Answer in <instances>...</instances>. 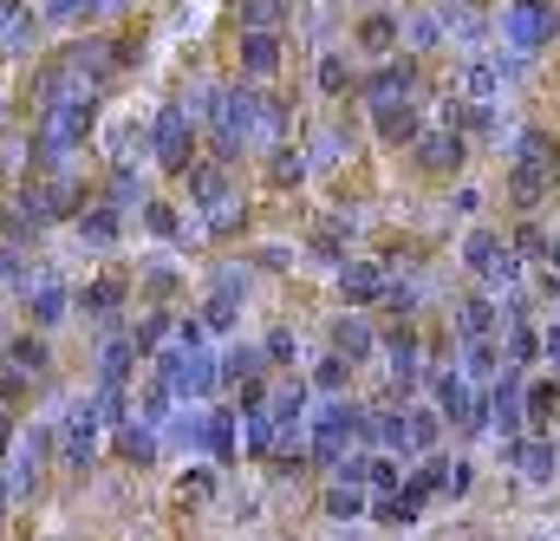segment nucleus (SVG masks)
<instances>
[{
  "instance_id": "1",
  "label": "nucleus",
  "mask_w": 560,
  "mask_h": 541,
  "mask_svg": "<svg viewBox=\"0 0 560 541\" xmlns=\"http://www.w3.org/2000/svg\"><path fill=\"white\" fill-rule=\"evenodd\" d=\"M150 366H156V379L170 385V399H176V405H202V399H215V392H222V366H215L209 339H196V346L170 339V346H156V353H150Z\"/></svg>"
},
{
  "instance_id": "2",
  "label": "nucleus",
  "mask_w": 560,
  "mask_h": 541,
  "mask_svg": "<svg viewBox=\"0 0 560 541\" xmlns=\"http://www.w3.org/2000/svg\"><path fill=\"white\" fill-rule=\"evenodd\" d=\"M92 125H98V99H92V92H85V99H66V105H52V112H39V131H33V163H39V176L66 170L72 150L92 137Z\"/></svg>"
},
{
  "instance_id": "3",
  "label": "nucleus",
  "mask_w": 560,
  "mask_h": 541,
  "mask_svg": "<svg viewBox=\"0 0 560 541\" xmlns=\"http://www.w3.org/2000/svg\"><path fill=\"white\" fill-rule=\"evenodd\" d=\"M495 39L528 66V59H541V53H555L560 46V7L555 0H502L495 7Z\"/></svg>"
},
{
  "instance_id": "4",
  "label": "nucleus",
  "mask_w": 560,
  "mask_h": 541,
  "mask_svg": "<svg viewBox=\"0 0 560 541\" xmlns=\"http://www.w3.org/2000/svg\"><path fill=\"white\" fill-rule=\"evenodd\" d=\"M463 274L476 280V287H489V293H509V287H522V255L509 249V235L502 229H489V222H476L469 235H463Z\"/></svg>"
},
{
  "instance_id": "5",
  "label": "nucleus",
  "mask_w": 560,
  "mask_h": 541,
  "mask_svg": "<svg viewBox=\"0 0 560 541\" xmlns=\"http://www.w3.org/2000/svg\"><path fill=\"white\" fill-rule=\"evenodd\" d=\"M150 157H156V170H170V176H183V170L202 157V125H196V112H189L183 99H163V105H156V118H150Z\"/></svg>"
},
{
  "instance_id": "6",
  "label": "nucleus",
  "mask_w": 560,
  "mask_h": 541,
  "mask_svg": "<svg viewBox=\"0 0 560 541\" xmlns=\"http://www.w3.org/2000/svg\"><path fill=\"white\" fill-rule=\"evenodd\" d=\"M352 444H359V399H326L319 411H306V457L319 470H332Z\"/></svg>"
},
{
  "instance_id": "7",
  "label": "nucleus",
  "mask_w": 560,
  "mask_h": 541,
  "mask_svg": "<svg viewBox=\"0 0 560 541\" xmlns=\"http://www.w3.org/2000/svg\"><path fill=\"white\" fill-rule=\"evenodd\" d=\"M365 105H385V99H423V59L418 53H385L372 59V72H359V92Z\"/></svg>"
},
{
  "instance_id": "8",
  "label": "nucleus",
  "mask_w": 560,
  "mask_h": 541,
  "mask_svg": "<svg viewBox=\"0 0 560 541\" xmlns=\"http://www.w3.org/2000/svg\"><path fill=\"white\" fill-rule=\"evenodd\" d=\"M463 163H469V137L456 131V125H423L418 143H411V170L430 176V183L463 176Z\"/></svg>"
},
{
  "instance_id": "9",
  "label": "nucleus",
  "mask_w": 560,
  "mask_h": 541,
  "mask_svg": "<svg viewBox=\"0 0 560 541\" xmlns=\"http://www.w3.org/2000/svg\"><path fill=\"white\" fill-rule=\"evenodd\" d=\"M98 430H105L98 399H79V405L66 411V424H59V463H66L72 476H85V470L98 463Z\"/></svg>"
},
{
  "instance_id": "10",
  "label": "nucleus",
  "mask_w": 560,
  "mask_h": 541,
  "mask_svg": "<svg viewBox=\"0 0 560 541\" xmlns=\"http://www.w3.org/2000/svg\"><path fill=\"white\" fill-rule=\"evenodd\" d=\"M378 353H385V379H392V392H398V399H411V392L423 385L418 326H411V320H392V326L378 333Z\"/></svg>"
},
{
  "instance_id": "11",
  "label": "nucleus",
  "mask_w": 560,
  "mask_h": 541,
  "mask_svg": "<svg viewBox=\"0 0 560 541\" xmlns=\"http://www.w3.org/2000/svg\"><path fill=\"white\" fill-rule=\"evenodd\" d=\"M46 450H52V424H33L26 437H20V450L7 457V503H26L33 490H39V470H46Z\"/></svg>"
},
{
  "instance_id": "12",
  "label": "nucleus",
  "mask_w": 560,
  "mask_h": 541,
  "mask_svg": "<svg viewBox=\"0 0 560 541\" xmlns=\"http://www.w3.org/2000/svg\"><path fill=\"white\" fill-rule=\"evenodd\" d=\"M326 346H332L346 366H372V359H378V326H372V313H365V307H346V313L326 326Z\"/></svg>"
},
{
  "instance_id": "13",
  "label": "nucleus",
  "mask_w": 560,
  "mask_h": 541,
  "mask_svg": "<svg viewBox=\"0 0 560 541\" xmlns=\"http://www.w3.org/2000/svg\"><path fill=\"white\" fill-rule=\"evenodd\" d=\"M502 457H509L528 483H555L560 476V437L555 430H522V437L502 444Z\"/></svg>"
},
{
  "instance_id": "14",
  "label": "nucleus",
  "mask_w": 560,
  "mask_h": 541,
  "mask_svg": "<svg viewBox=\"0 0 560 541\" xmlns=\"http://www.w3.org/2000/svg\"><path fill=\"white\" fill-rule=\"evenodd\" d=\"M332 274H339V300H346V307H365V313H372V307L385 300V287H392V268L372 262V255H346Z\"/></svg>"
},
{
  "instance_id": "15",
  "label": "nucleus",
  "mask_w": 560,
  "mask_h": 541,
  "mask_svg": "<svg viewBox=\"0 0 560 541\" xmlns=\"http://www.w3.org/2000/svg\"><path fill=\"white\" fill-rule=\"evenodd\" d=\"M418 131H423V99H385V105H372V137L385 150H411Z\"/></svg>"
},
{
  "instance_id": "16",
  "label": "nucleus",
  "mask_w": 560,
  "mask_h": 541,
  "mask_svg": "<svg viewBox=\"0 0 560 541\" xmlns=\"http://www.w3.org/2000/svg\"><path fill=\"white\" fill-rule=\"evenodd\" d=\"M502 196H509L515 216H541V209L555 203V176L535 170V163H509V170H502Z\"/></svg>"
},
{
  "instance_id": "17",
  "label": "nucleus",
  "mask_w": 560,
  "mask_h": 541,
  "mask_svg": "<svg viewBox=\"0 0 560 541\" xmlns=\"http://www.w3.org/2000/svg\"><path fill=\"white\" fill-rule=\"evenodd\" d=\"M20 300H26V320L46 333V326H59L66 313H72V287L59 280V274H39V280H20Z\"/></svg>"
},
{
  "instance_id": "18",
  "label": "nucleus",
  "mask_w": 560,
  "mask_h": 541,
  "mask_svg": "<svg viewBox=\"0 0 560 541\" xmlns=\"http://www.w3.org/2000/svg\"><path fill=\"white\" fill-rule=\"evenodd\" d=\"M287 33H242L235 39V59H242V79H255V85H268L280 66H287Z\"/></svg>"
},
{
  "instance_id": "19",
  "label": "nucleus",
  "mask_w": 560,
  "mask_h": 541,
  "mask_svg": "<svg viewBox=\"0 0 560 541\" xmlns=\"http://www.w3.org/2000/svg\"><path fill=\"white\" fill-rule=\"evenodd\" d=\"M489 333H502V300L489 287H469L456 300V339H489Z\"/></svg>"
},
{
  "instance_id": "20",
  "label": "nucleus",
  "mask_w": 560,
  "mask_h": 541,
  "mask_svg": "<svg viewBox=\"0 0 560 541\" xmlns=\"http://www.w3.org/2000/svg\"><path fill=\"white\" fill-rule=\"evenodd\" d=\"M235 163H215V157H196L189 170H183V196L196 203V209H209V203H222L229 189H235V176H229Z\"/></svg>"
},
{
  "instance_id": "21",
  "label": "nucleus",
  "mask_w": 560,
  "mask_h": 541,
  "mask_svg": "<svg viewBox=\"0 0 560 541\" xmlns=\"http://www.w3.org/2000/svg\"><path fill=\"white\" fill-rule=\"evenodd\" d=\"M72 229H79V242H85L92 255H112L118 235H125V216H118L112 203H85V209L72 216Z\"/></svg>"
},
{
  "instance_id": "22",
  "label": "nucleus",
  "mask_w": 560,
  "mask_h": 541,
  "mask_svg": "<svg viewBox=\"0 0 560 541\" xmlns=\"http://www.w3.org/2000/svg\"><path fill=\"white\" fill-rule=\"evenodd\" d=\"M352 46H359L365 59H385V53H398V46H405V20L378 7V13H365V20L352 26Z\"/></svg>"
},
{
  "instance_id": "23",
  "label": "nucleus",
  "mask_w": 560,
  "mask_h": 541,
  "mask_svg": "<svg viewBox=\"0 0 560 541\" xmlns=\"http://www.w3.org/2000/svg\"><path fill=\"white\" fill-rule=\"evenodd\" d=\"M509 72H522V59H515V53H509V59H502V53H495V59H476V66L463 72V99H469V105H495Z\"/></svg>"
},
{
  "instance_id": "24",
  "label": "nucleus",
  "mask_w": 560,
  "mask_h": 541,
  "mask_svg": "<svg viewBox=\"0 0 560 541\" xmlns=\"http://www.w3.org/2000/svg\"><path fill=\"white\" fill-rule=\"evenodd\" d=\"M456 372H463L469 385H495V372H502V333H489V339H463Z\"/></svg>"
},
{
  "instance_id": "25",
  "label": "nucleus",
  "mask_w": 560,
  "mask_h": 541,
  "mask_svg": "<svg viewBox=\"0 0 560 541\" xmlns=\"http://www.w3.org/2000/svg\"><path fill=\"white\" fill-rule=\"evenodd\" d=\"M509 163H535V170H548L560 183V137L548 125H528V131L515 137V150H509Z\"/></svg>"
},
{
  "instance_id": "26",
  "label": "nucleus",
  "mask_w": 560,
  "mask_h": 541,
  "mask_svg": "<svg viewBox=\"0 0 560 541\" xmlns=\"http://www.w3.org/2000/svg\"><path fill=\"white\" fill-rule=\"evenodd\" d=\"M555 417H560V372H555V379H535V372H528L522 424H528V430H555Z\"/></svg>"
},
{
  "instance_id": "27",
  "label": "nucleus",
  "mask_w": 560,
  "mask_h": 541,
  "mask_svg": "<svg viewBox=\"0 0 560 541\" xmlns=\"http://www.w3.org/2000/svg\"><path fill=\"white\" fill-rule=\"evenodd\" d=\"M313 85H319V99H352L359 92V72H352V59L339 46H326L319 66H313Z\"/></svg>"
},
{
  "instance_id": "28",
  "label": "nucleus",
  "mask_w": 560,
  "mask_h": 541,
  "mask_svg": "<svg viewBox=\"0 0 560 541\" xmlns=\"http://www.w3.org/2000/svg\"><path fill=\"white\" fill-rule=\"evenodd\" d=\"M131 366H138V346H131V333H112V339H105V353H98V392H118V385H131Z\"/></svg>"
},
{
  "instance_id": "29",
  "label": "nucleus",
  "mask_w": 560,
  "mask_h": 541,
  "mask_svg": "<svg viewBox=\"0 0 560 541\" xmlns=\"http://www.w3.org/2000/svg\"><path fill=\"white\" fill-rule=\"evenodd\" d=\"M202 457L215 463V470H229L235 463V411H202Z\"/></svg>"
},
{
  "instance_id": "30",
  "label": "nucleus",
  "mask_w": 560,
  "mask_h": 541,
  "mask_svg": "<svg viewBox=\"0 0 560 541\" xmlns=\"http://www.w3.org/2000/svg\"><path fill=\"white\" fill-rule=\"evenodd\" d=\"M125 293H131V280H125V274H98V280H85L79 307H85V320H112V313L125 307Z\"/></svg>"
},
{
  "instance_id": "31",
  "label": "nucleus",
  "mask_w": 560,
  "mask_h": 541,
  "mask_svg": "<svg viewBox=\"0 0 560 541\" xmlns=\"http://www.w3.org/2000/svg\"><path fill=\"white\" fill-rule=\"evenodd\" d=\"M352 372H359V366H346V359L326 346V353L313 359V372H306V392H319V399H346V392H352Z\"/></svg>"
},
{
  "instance_id": "32",
  "label": "nucleus",
  "mask_w": 560,
  "mask_h": 541,
  "mask_svg": "<svg viewBox=\"0 0 560 541\" xmlns=\"http://www.w3.org/2000/svg\"><path fill=\"white\" fill-rule=\"evenodd\" d=\"M287 0H235V33H287Z\"/></svg>"
},
{
  "instance_id": "33",
  "label": "nucleus",
  "mask_w": 560,
  "mask_h": 541,
  "mask_svg": "<svg viewBox=\"0 0 560 541\" xmlns=\"http://www.w3.org/2000/svg\"><path fill=\"white\" fill-rule=\"evenodd\" d=\"M509 249L522 255V268H548V255H555V235L541 229V216H522V222H515V235H509Z\"/></svg>"
},
{
  "instance_id": "34",
  "label": "nucleus",
  "mask_w": 560,
  "mask_h": 541,
  "mask_svg": "<svg viewBox=\"0 0 560 541\" xmlns=\"http://www.w3.org/2000/svg\"><path fill=\"white\" fill-rule=\"evenodd\" d=\"M215 366H222V385H255V379H268V359H261V346H229V353H215Z\"/></svg>"
},
{
  "instance_id": "35",
  "label": "nucleus",
  "mask_w": 560,
  "mask_h": 541,
  "mask_svg": "<svg viewBox=\"0 0 560 541\" xmlns=\"http://www.w3.org/2000/svg\"><path fill=\"white\" fill-rule=\"evenodd\" d=\"M13 372H26V379H46L52 372V353H46V339L39 333H20V339H7V353H0Z\"/></svg>"
},
{
  "instance_id": "36",
  "label": "nucleus",
  "mask_w": 560,
  "mask_h": 541,
  "mask_svg": "<svg viewBox=\"0 0 560 541\" xmlns=\"http://www.w3.org/2000/svg\"><path fill=\"white\" fill-rule=\"evenodd\" d=\"M405 430H411V457H430L436 444H443V411L436 405H405Z\"/></svg>"
},
{
  "instance_id": "37",
  "label": "nucleus",
  "mask_w": 560,
  "mask_h": 541,
  "mask_svg": "<svg viewBox=\"0 0 560 541\" xmlns=\"http://www.w3.org/2000/svg\"><path fill=\"white\" fill-rule=\"evenodd\" d=\"M118 457H125V463H138V470H150V463H156V424L125 417V424H118Z\"/></svg>"
},
{
  "instance_id": "38",
  "label": "nucleus",
  "mask_w": 560,
  "mask_h": 541,
  "mask_svg": "<svg viewBox=\"0 0 560 541\" xmlns=\"http://www.w3.org/2000/svg\"><path fill=\"white\" fill-rule=\"evenodd\" d=\"M202 229H209V242H229L235 229H248V203L229 189L222 203H209V209H202Z\"/></svg>"
},
{
  "instance_id": "39",
  "label": "nucleus",
  "mask_w": 560,
  "mask_h": 541,
  "mask_svg": "<svg viewBox=\"0 0 560 541\" xmlns=\"http://www.w3.org/2000/svg\"><path fill=\"white\" fill-rule=\"evenodd\" d=\"M196 320L209 326V339H229V333L242 326V300H235V293H215V287H209V300H202V313H196Z\"/></svg>"
},
{
  "instance_id": "40",
  "label": "nucleus",
  "mask_w": 560,
  "mask_h": 541,
  "mask_svg": "<svg viewBox=\"0 0 560 541\" xmlns=\"http://www.w3.org/2000/svg\"><path fill=\"white\" fill-rule=\"evenodd\" d=\"M365 509H372V496H365V490H352V483H332V490H326V503H319V516H326V522H359Z\"/></svg>"
},
{
  "instance_id": "41",
  "label": "nucleus",
  "mask_w": 560,
  "mask_h": 541,
  "mask_svg": "<svg viewBox=\"0 0 560 541\" xmlns=\"http://www.w3.org/2000/svg\"><path fill=\"white\" fill-rule=\"evenodd\" d=\"M306 176H313V170H306V157H300L293 143H275V150H268V183H275V189H300Z\"/></svg>"
},
{
  "instance_id": "42",
  "label": "nucleus",
  "mask_w": 560,
  "mask_h": 541,
  "mask_svg": "<svg viewBox=\"0 0 560 541\" xmlns=\"http://www.w3.org/2000/svg\"><path fill=\"white\" fill-rule=\"evenodd\" d=\"M352 157V131H339V125H326V131L313 137V157H306V170H339Z\"/></svg>"
},
{
  "instance_id": "43",
  "label": "nucleus",
  "mask_w": 560,
  "mask_h": 541,
  "mask_svg": "<svg viewBox=\"0 0 560 541\" xmlns=\"http://www.w3.org/2000/svg\"><path fill=\"white\" fill-rule=\"evenodd\" d=\"M235 417H242L248 457H255V463H268V457H275V417H268V405H261V411H235Z\"/></svg>"
},
{
  "instance_id": "44",
  "label": "nucleus",
  "mask_w": 560,
  "mask_h": 541,
  "mask_svg": "<svg viewBox=\"0 0 560 541\" xmlns=\"http://www.w3.org/2000/svg\"><path fill=\"white\" fill-rule=\"evenodd\" d=\"M261 359H268V372H293V359H300V333H293L287 320H280V326H268Z\"/></svg>"
},
{
  "instance_id": "45",
  "label": "nucleus",
  "mask_w": 560,
  "mask_h": 541,
  "mask_svg": "<svg viewBox=\"0 0 560 541\" xmlns=\"http://www.w3.org/2000/svg\"><path fill=\"white\" fill-rule=\"evenodd\" d=\"M105 203L125 216V209H138L143 203V183H138V163H112V183H105Z\"/></svg>"
},
{
  "instance_id": "46",
  "label": "nucleus",
  "mask_w": 560,
  "mask_h": 541,
  "mask_svg": "<svg viewBox=\"0 0 560 541\" xmlns=\"http://www.w3.org/2000/svg\"><path fill=\"white\" fill-rule=\"evenodd\" d=\"M39 26H46V20H39V13H26V7H20V13H13V26H7V33H0V53H13V59H26V53H33V46H39Z\"/></svg>"
},
{
  "instance_id": "47",
  "label": "nucleus",
  "mask_w": 560,
  "mask_h": 541,
  "mask_svg": "<svg viewBox=\"0 0 560 541\" xmlns=\"http://www.w3.org/2000/svg\"><path fill=\"white\" fill-rule=\"evenodd\" d=\"M398 483H405V457L372 450V457H365V490H372V496H385V490H398Z\"/></svg>"
},
{
  "instance_id": "48",
  "label": "nucleus",
  "mask_w": 560,
  "mask_h": 541,
  "mask_svg": "<svg viewBox=\"0 0 560 541\" xmlns=\"http://www.w3.org/2000/svg\"><path fill=\"white\" fill-rule=\"evenodd\" d=\"M436 46H443V13H411V20H405V53H436Z\"/></svg>"
},
{
  "instance_id": "49",
  "label": "nucleus",
  "mask_w": 560,
  "mask_h": 541,
  "mask_svg": "<svg viewBox=\"0 0 560 541\" xmlns=\"http://www.w3.org/2000/svg\"><path fill=\"white\" fill-rule=\"evenodd\" d=\"M170 326H176V313L170 307H150V320H143L138 333H131V346H138V359H150L163 339H170Z\"/></svg>"
},
{
  "instance_id": "50",
  "label": "nucleus",
  "mask_w": 560,
  "mask_h": 541,
  "mask_svg": "<svg viewBox=\"0 0 560 541\" xmlns=\"http://www.w3.org/2000/svg\"><path fill=\"white\" fill-rule=\"evenodd\" d=\"M143 222H150L156 242H189V229H183V216H176L170 203H143Z\"/></svg>"
},
{
  "instance_id": "51",
  "label": "nucleus",
  "mask_w": 560,
  "mask_h": 541,
  "mask_svg": "<svg viewBox=\"0 0 560 541\" xmlns=\"http://www.w3.org/2000/svg\"><path fill=\"white\" fill-rule=\"evenodd\" d=\"M209 287H215V293H235V300H248V287H255V268H248V262H215Z\"/></svg>"
},
{
  "instance_id": "52",
  "label": "nucleus",
  "mask_w": 560,
  "mask_h": 541,
  "mask_svg": "<svg viewBox=\"0 0 560 541\" xmlns=\"http://www.w3.org/2000/svg\"><path fill=\"white\" fill-rule=\"evenodd\" d=\"M105 150H112V163H138V150H150V125H118V131L105 137Z\"/></svg>"
},
{
  "instance_id": "53",
  "label": "nucleus",
  "mask_w": 560,
  "mask_h": 541,
  "mask_svg": "<svg viewBox=\"0 0 560 541\" xmlns=\"http://www.w3.org/2000/svg\"><path fill=\"white\" fill-rule=\"evenodd\" d=\"M378 313H392V320H418V280H392L385 300H378Z\"/></svg>"
},
{
  "instance_id": "54",
  "label": "nucleus",
  "mask_w": 560,
  "mask_h": 541,
  "mask_svg": "<svg viewBox=\"0 0 560 541\" xmlns=\"http://www.w3.org/2000/svg\"><path fill=\"white\" fill-rule=\"evenodd\" d=\"M143 293H150V300H170V293H176V268H163V262H156V268L143 274Z\"/></svg>"
},
{
  "instance_id": "55",
  "label": "nucleus",
  "mask_w": 560,
  "mask_h": 541,
  "mask_svg": "<svg viewBox=\"0 0 560 541\" xmlns=\"http://www.w3.org/2000/svg\"><path fill=\"white\" fill-rule=\"evenodd\" d=\"M469 483H476V470H469L463 457H450V476H443V490H450V496H469Z\"/></svg>"
},
{
  "instance_id": "56",
  "label": "nucleus",
  "mask_w": 560,
  "mask_h": 541,
  "mask_svg": "<svg viewBox=\"0 0 560 541\" xmlns=\"http://www.w3.org/2000/svg\"><path fill=\"white\" fill-rule=\"evenodd\" d=\"M482 203H489L482 189H456V196H450V209H456V216H482Z\"/></svg>"
},
{
  "instance_id": "57",
  "label": "nucleus",
  "mask_w": 560,
  "mask_h": 541,
  "mask_svg": "<svg viewBox=\"0 0 560 541\" xmlns=\"http://www.w3.org/2000/svg\"><path fill=\"white\" fill-rule=\"evenodd\" d=\"M20 280H26V274H20V255L0 249V287H20Z\"/></svg>"
},
{
  "instance_id": "58",
  "label": "nucleus",
  "mask_w": 560,
  "mask_h": 541,
  "mask_svg": "<svg viewBox=\"0 0 560 541\" xmlns=\"http://www.w3.org/2000/svg\"><path fill=\"white\" fill-rule=\"evenodd\" d=\"M541 359L560 372V326H541Z\"/></svg>"
},
{
  "instance_id": "59",
  "label": "nucleus",
  "mask_w": 560,
  "mask_h": 541,
  "mask_svg": "<svg viewBox=\"0 0 560 541\" xmlns=\"http://www.w3.org/2000/svg\"><path fill=\"white\" fill-rule=\"evenodd\" d=\"M287 262H293V249H261V268H287Z\"/></svg>"
},
{
  "instance_id": "60",
  "label": "nucleus",
  "mask_w": 560,
  "mask_h": 541,
  "mask_svg": "<svg viewBox=\"0 0 560 541\" xmlns=\"http://www.w3.org/2000/svg\"><path fill=\"white\" fill-rule=\"evenodd\" d=\"M20 7H26V0H0V33L13 26V13H20Z\"/></svg>"
},
{
  "instance_id": "61",
  "label": "nucleus",
  "mask_w": 560,
  "mask_h": 541,
  "mask_svg": "<svg viewBox=\"0 0 560 541\" xmlns=\"http://www.w3.org/2000/svg\"><path fill=\"white\" fill-rule=\"evenodd\" d=\"M7 444H13V424L0 417V463H7Z\"/></svg>"
},
{
  "instance_id": "62",
  "label": "nucleus",
  "mask_w": 560,
  "mask_h": 541,
  "mask_svg": "<svg viewBox=\"0 0 560 541\" xmlns=\"http://www.w3.org/2000/svg\"><path fill=\"white\" fill-rule=\"evenodd\" d=\"M548 268H555V274H560V235H555V255H548Z\"/></svg>"
},
{
  "instance_id": "63",
  "label": "nucleus",
  "mask_w": 560,
  "mask_h": 541,
  "mask_svg": "<svg viewBox=\"0 0 560 541\" xmlns=\"http://www.w3.org/2000/svg\"><path fill=\"white\" fill-rule=\"evenodd\" d=\"M443 7H482V0H443Z\"/></svg>"
},
{
  "instance_id": "64",
  "label": "nucleus",
  "mask_w": 560,
  "mask_h": 541,
  "mask_svg": "<svg viewBox=\"0 0 560 541\" xmlns=\"http://www.w3.org/2000/svg\"><path fill=\"white\" fill-rule=\"evenodd\" d=\"M0 131H7V105H0Z\"/></svg>"
}]
</instances>
